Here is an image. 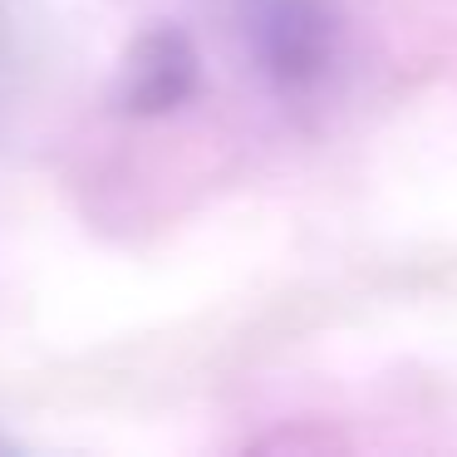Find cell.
<instances>
[{
	"instance_id": "1",
	"label": "cell",
	"mask_w": 457,
	"mask_h": 457,
	"mask_svg": "<svg viewBox=\"0 0 457 457\" xmlns=\"http://www.w3.org/2000/svg\"><path fill=\"white\" fill-rule=\"evenodd\" d=\"M241 35L280 84H305L329 54V25L315 0H241Z\"/></svg>"
},
{
	"instance_id": "2",
	"label": "cell",
	"mask_w": 457,
	"mask_h": 457,
	"mask_svg": "<svg viewBox=\"0 0 457 457\" xmlns=\"http://www.w3.org/2000/svg\"><path fill=\"white\" fill-rule=\"evenodd\" d=\"M192 84V54L178 35L143 40L138 60L129 64V104L133 109H168Z\"/></svg>"
}]
</instances>
